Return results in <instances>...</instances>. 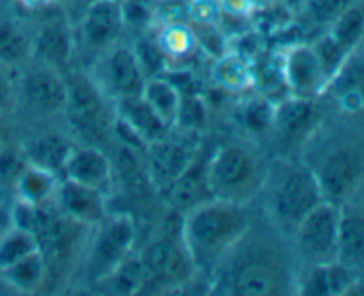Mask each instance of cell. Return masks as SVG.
Returning a JSON list of instances; mask_svg holds the SVG:
<instances>
[{
	"label": "cell",
	"instance_id": "1",
	"mask_svg": "<svg viewBox=\"0 0 364 296\" xmlns=\"http://www.w3.org/2000/svg\"><path fill=\"white\" fill-rule=\"evenodd\" d=\"M251 204L210 199L183 216L181 243L196 272L213 273L228 252L251 231Z\"/></svg>",
	"mask_w": 364,
	"mask_h": 296
},
{
	"label": "cell",
	"instance_id": "2",
	"mask_svg": "<svg viewBox=\"0 0 364 296\" xmlns=\"http://www.w3.org/2000/svg\"><path fill=\"white\" fill-rule=\"evenodd\" d=\"M212 275V287L220 295L272 296L290 287L283 256L263 241H251V231L228 252Z\"/></svg>",
	"mask_w": 364,
	"mask_h": 296
},
{
	"label": "cell",
	"instance_id": "3",
	"mask_svg": "<svg viewBox=\"0 0 364 296\" xmlns=\"http://www.w3.org/2000/svg\"><path fill=\"white\" fill-rule=\"evenodd\" d=\"M265 209L279 233L294 234L299 224L323 199L315 170L301 163H281L267 172Z\"/></svg>",
	"mask_w": 364,
	"mask_h": 296
},
{
	"label": "cell",
	"instance_id": "4",
	"mask_svg": "<svg viewBox=\"0 0 364 296\" xmlns=\"http://www.w3.org/2000/svg\"><path fill=\"white\" fill-rule=\"evenodd\" d=\"M267 170L247 146L226 144L206 160V183L213 199L251 204L265 185Z\"/></svg>",
	"mask_w": 364,
	"mask_h": 296
},
{
	"label": "cell",
	"instance_id": "5",
	"mask_svg": "<svg viewBox=\"0 0 364 296\" xmlns=\"http://www.w3.org/2000/svg\"><path fill=\"white\" fill-rule=\"evenodd\" d=\"M68 82V102L64 106V116L68 124L77 133L84 138L87 144L98 146L103 138L114 131V106L107 103H112L98 91L89 75L70 73L66 77Z\"/></svg>",
	"mask_w": 364,
	"mask_h": 296
},
{
	"label": "cell",
	"instance_id": "6",
	"mask_svg": "<svg viewBox=\"0 0 364 296\" xmlns=\"http://www.w3.org/2000/svg\"><path fill=\"white\" fill-rule=\"evenodd\" d=\"M95 229L85 270L87 279L100 284L132 256L137 241V227L130 215L109 213Z\"/></svg>",
	"mask_w": 364,
	"mask_h": 296
},
{
	"label": "cell",
	"instance_id": "7",
	"mask_svg": "<svg viewBox=\"0 0 364 296\" xmlns=\"http://www.w3.org/2000/svg\"><path fill=\"white\" fill-rule=\"evenodd\" d=\"M89 78L112 103L139 96L148 80L134 48L119 43L96 57Z\"/></svg>",
	"mask_w": 364,
	"mask_h": 296
},
{
	"label": "cell",
	"instance_id": "8",
	"mask_svg": "<svg viewBox=\"0 0 364 296\" xmlns=\"http://www.w3.org/2000/svg\"><path fill=\"white\" fill-rule=\"evenodd\" d=\"M341 209L331 201H322L308 213L294 231L299 256L311 265H326L336 259Z\"/></svg>",
	"mask_w": 364,
	"mask_h": 296
},
{
	"label": "cell",
	"instance_id": "9",
	"mask_svg": "<svg viewBox=\"0 0 364 296\" xmlns=\"http://www.w3.org/2000/svg\"><path fill=\"white\" fill-rule=\"evenodd\" d=\"M146 158L151 185L156 190L164 192L198 162L199 144L191 131L173 135L171 130L162 141L153 142L146 148Z\"/></svg>",
	"mask_w": 364,
	"mask_h": 296
},
{
	"label": "cell",
	"instance_id": "10",
	"mask_svg": "<svg viewBox=\"0 0 364 296\" xmlns=\"http://www.w3.org/2000/svg\"><path fill=\"white\" fill-rule=\"evenodd\" d=\"M146 273L144 287L149 284L159 287L183 286L196 273L188 252L180 240L159 238L151 241L139 256Z\"/></svg>",
	"mask_w": 364,
	"mask_h": 296
},
{
	"label": "cell",
	"instance_id": "11",
	"mask_svg": "<svg viewBox=\"0 0 364 296\" xmlns=\"http://www.w3.org/2000/svg\"><path fill=\"white\" fill-rule=\"evenodd\" d=\"M124 20L117 0H91L82 11L75 41L96 57L119 43L124 32Z\"/></svg>",
	"mask_w": 364,
	"mask_h": 296
},
{
	"label": "cell",
	"instance_id": "12",
	"mask_svg": "<svg viewBox=\"0 0 364 296\" xmlns=\"http://www.w3.org/2000/svg\"><path fill=\"white\" fill-rule=\"evenodd\" d=\"M281 55L288 94L301 99H316L326 91L329 80L311 45L295 43Z\"/></svg>",
	"mask_w": 364,
	"mask_h": 296
},
{
	"label": "cell",
	"instance_id": "13",
	"mask_svg": "<svg viewBox=\"0 0 364 296\" xmlns=\"http://www.w3.org/2000/svg\"><path fill=\"white\" fill-rule=\"evenodd\" d=\"M20 94L28 110L41 116L63 114L68 102V82L60 71L38 64L23 75Z\"/></svg>",
	"mask_w": 364,
	"mask_h": 296
},
{
	"label": "cell",
	"instance_id": "14",
	"mask_svg": "<svg viewBox=\"0 0 364 296\" xmlns=\"http://www.w3.org/2000/svg\"><path fill=\"white\" fill-rule=\"evenodd\" d=\"M52 204L60 215L84 227H96L109 215L107 194L64 177H60Z\"/></svg>",
	"mask_w": 364,
	"mask_h": 296
},
{
	"label": "cell",
	"instance_id": "15",
	"mask_svg": "<svg viewBox=\"0 0 364 296\" xmlns=\"http://www.w3.org/2000/svg\"><path fill=\"white\" fill-rule=\"evenodd\" d=\"M112 162L98 146H73L63 169L64 180L107 194L112 185Z\"/></svg>",
	"mask_w": 364,
	"mask_h": 296
},
{
	"label": "cell",
	"instance_id": "16",
	"mask_svg": "<svg viewBox=\"0 0 364 296\" xmlns=\"http://www.w3.org/2000/svg\"><path fill=\"white\" fill-rule=\"evenodd\" d=\"M75 50V34L60 18L43 23L32 35V60L63 73Z\"/></svg>",
	"mask_w": 364,
	"mask_h": 296
},
{
	"label": "cell",
	"instance_id": "17",
	"mask_svg": "<svg viewBox=\"0 0 364 296\" xmlns=\"http://www.w3.org/2000/svg\"><path fill=\"white\" fill-rule=\"evenodd\" d=\"M359 172H361V162L352 151L340 149L327 156L320 165L318 172H315L323 199L338 204L341 199H345L354 190Z\"/></svg>",
	"mask_w": 364,
	"mask_h": 296
},
{
	"label": "cell",
	"instance_id": "18",
	"mask_svg": "<svg viewBox=\"0 0 364 296\" xmlns=\"http://www.w3.org/2000/svg\"><path fill=\"white\" fill-rule=\"evenodd\" d=\"M114 114L117 123L134 133L146 148L153 142L162 141L171 131V128L162 123L141 94L114 102Z\"/></svg>",
	"mask_w": 364,
	"mask_h": 296
},
{
	"label": "cell",
	"instance_id": "19",
	"mask_svg": "<svg viewBox=\"0 0 364 296\" xmlns=\"http://www.w3.org/2000/svg\"><path fill=\"white\" fill-rule=\"evenodd\" d=\"M316 123L315 99H301L287 96L274 105L272 130L283 141L297 142L313 130Z\"/></svg>",
	"mask_w": 364,
	"mask_h": 296
},
{
	"label": "cell",
	"instance_id": "20",
	"mask_svg": "<svg viewBox=\"0 0 364 296\" xmlns=\"http://www.w3.org/2000/svg\"><path fill=\"white\" fill-rule=\"evenodd\" d=\"M162 194L166 195L167 204L181 216L201 206L203 202L213 199L206 183V160L201 162L198 158V162L187 172L181 174L173 185H169Z\"/></svg>",
	"mask_w": 364,
	"mask_h": 296
},
{
	"label": "cell",
	"instance_id": "21",
	"mask_svg": "<svg viewBox=\"0 0 364 296\" xmlns=\"http://www.w3.org/2000/svg\"><path fill=\"white\" fill-rule=\"evenodd\" d=\"M73 144L60 133H43L31 138L23 146V158L28 165L63 176L64 163L70 156Z\"/></svg>",
	"mask_w": 364,
	"mask_h": 296
},
{
	"label": "cell",
	"instance_id": "22",
	"mask_svg": "<svg viewBox=\"0 0 364 296\" xmlns=\"http://www.w3.org/2000/svg\"><path fill=\"white\" fill-rule=\"evenodd\" d=\"M59 181L60 176H57V174L38 169V167L27 163L14 180L18 202H23V204L28 206L52 204Z\"/></svg>",
	"mask_w": 364,
	"mask_h": 296
},
{
	"label": "cell",
	"instance_id": "23",
	"mask_svg": "<svg viewBox=\"0 0 364 296\" xmlns=\"http://www.w3.org/2000/svg\"><path fill=\"white\" fill-rule=\"evenodd\" d=\"M334 261L350 272L364 268V215L341 213Z\"/></svg>",
	"mask_w": 364,
	"mask_h": 296
},
{
	"label": "cell",
	"instance_id": "24",
	"mask_svg": "<svg viewBox=\"0 0 364 296\" xmlns=\"http://www.w3.org/2000/svg\"><path fill=\"white\" fill-rule=\"evenodd\" d=\"M350 270L336 261L326 263V265H311L309 272L295 287H299L301 295H340L347 287H350Z\"/></svg>",
	"mask_w": 364,
	"mask_h": 296
},
{
	"label": "cell",
	"instance_id": "25",
	"mask_svg": "<svg viewBox=\"0 0 364 296\" xmlns=\"http://www.w3.org/2000/svg\"><path fill=\"white\" fill-rule=\"evenodd\" d=\"M141 96L151 106L153 112L162 119V123L173 130L178 119V112H180L181 98H183L176 85L164 75L148 78Z\"/></svg>",
	"mask_w": 364,
	"mask_h": 296
},
{
	"label": "cell",
	"instance_id": "26",
	"mask_svg": "<svg viewBox=\"0 0 364 296\" xmlns=\"http://www.w3.org/2000/svg\"><path fill=\"white\" fill-rule=\"evenodd\" d=\"M212 78L228 92H242L255 87L252 62L237 52L223 53L212 67Z\"/></svg>",
	"mask_w": 364,
	"mask_h": 296
},
{
	"label": "cell",
	"instance_id": "27",
	"mask_svg": "<svg viewBox=\"0 0 364 296\" xmlns=\"http://www.w3.org/2000/svg\"><path fill=\"white\" fill-rule=\"evenodd\" d=\"M0 275L7 280L14 293H32V291L39 290L46 280L48 266H46L43 252L38 251L21 261L14 263L9 268L2 270Z\"/></svg>",
	"mask_w": 364,
	"mask_h": 296
},
{
	"label": "cell",
	"instance_id": "28",
	"mask_svg": "<svg viewBox=\"0 0 364 296\" xmlns=\"http://www.w3.org/2000/svg\"><path fill=\"white\" fill-rule=\"evenodd\" d=\"M32 60V35L16 23H0V67H21Z\"/></svg>",
	"mask_w": 364,
	"mask_h": 296
},
{
	"label": "cell",
	"instance_id": "29",
	"mask_svg": "<svg viewBox=\"0 0 364 296\" xmlns=\"http://www.w3.org/2000/svg\"><path fill=\"white\" fill-rule=\"evenodd\" d=\"M334 41L348 53L364 39V2L355 0L336 21L329 27Z\"/></svg>",
	"mask_w": 364,
	"mask_h": 296
},
{
	"label": "cell",
	"instance_id": "30",
	"mask_svg": "<svg viewBox=\"0 0 364 296\" xmlns=\"http://www.w3.org/2000/svg\"><path fill=\"white\" fill-rule=\"evenodd\" d=\"M38 251V238L31 231L14 226L0 238V272Z\"/></svg>",
	"mask_w": 364,
	"mask_h": 296
},
{
	"label": "cell",
	"instance_id": "31",
	"mask_svg": "<svg viewBox=\"0 0 364 296\" xmlns=\"http://www.w3.org/2000/svg\"><path fill=\"white\" fill-rule=\"evenodd\" d=\"M132 48H134L135 55H137L139 62H141L146 78L162 77V75L167 73V60H169V57L162 50L159 39L141 38Z\"/></svg>",
	"mask_w": 364,
	"mask_h": 296
},
{
	"label": "cell",
	"instance_id": "32",
	"mask_svg": "<svg viewBox=\"0 0 364 296\" xmlns=\"http://www.w3.org/2000/svg\"><path fill=\"white\" fill-rule=\"evenodd\" d=\"M311 46L313 50H315L316 57H318L320 64H322L323 67V73H326L327 80H329L331 84V80L340 73V70L343 67L345 60H347V57L350 55V53H348L343 46L338 45L329 32L320 35L315 43H311Z\"/></svg>",
	"mask_w": 364,
	"mask_h": 296
},
{
	"label": "cell",
	"instance_id": "33",
	"mask_svg": "<svg viewBox=\"0 0 364 296\" xmlns=\"http://www.w3.org/2000/svg\"><path fill=\"white\" fill-rule=\"evenodd\" d=\"M355 0H304L301 9L309 21L320 27H331Z\"/></svg>",
	"mask_w": 364,
	"mask_h": 296
},
{
	"label": "cell",
	"instance_id": "34",
	"mask_svg": "<svg viewBox=\"0 0 364 296\" xmlns=\"http://www.w3.org/2000/svg\"><path fill=\"white\" fill-rule=\"evenodd\" d=\"M160 46L167 57H183L196 46V32L181 23H169L159 38Z\"/></svg>",
	"mask_w": 364,
	"mask_h": 296
},
{
	"label": "cell",
	"instance_id": "35",
	"mask_svg": "<svg viewBox=\"0 0 364 296\" xmlns=\"http://www.w3.org/2000/svg\"><path fill=\"white\" fill-rule=\"evenodd\" d=\"M124 27L146 31L159 14V0H121Z\"/></svg>",
	"mask_w": 364,
	"mask_h": 296
},
{
	"label": "cell",
	"instance_id": "36",
	"mask_svg": "<svg viewBox=\"0 0 364 296\" xmlns=\"http://www.w3.org/2000/svg\"><path fill=\"white\" fill-rule=\"evenodd\" d=\"M272 117L274 105L265 96L251 99L242 106V119L249 130L262 131L265 128H272Z\"/></svg>",
	"mask_w": 364,
	"mask_h": 296
},
{
	"label": "cell",
	"instance_id": "37",
	"mask_svg": "<svg viewBox=\"0 0 364 296\" xmlns=\"http://www.w3.org/2000/svg\"><path fill=\"white\" fill-rule=\"evenodd\" d=\"M11 94H13V92H11L9 82H7V78L4 77L2 71H0V112L9 105Z\"/></svg>",
	"mask_w": 364,
	"mask_h": 296
},
{
	"label": "cell",
	"instance_id": "38",
	"mask_svg": "<svg viewBox=\"0 0 364 296\" xmlns=\"http://www.w3.org/2000/svg\"><path fill=\"white\" fill-rule=\"evenodd\" d=\"M20 2H21V6H25L27 9L41 11V9H45V7L55 4V0H20Z\"/></svg>",
	"mask_w": 364,
	"mask_h": 296
},
{
	"label": "cell",
	"instance_id": "39",
	"mask_svg": "<svg viewBox=\"0 0 364 296\" xmlns=\"http://www.w3.org/2000/svg\"><path fill=\"white\" fill-rule=\"evenodd\" d=\"M247 2L251 4L252 11H265L276 6L277 0H247Z\"/></svg>",
	"mask_w": 364,
	"mask_h": 296
},
{
	"label": "cell",
	"instance_id": "40",
	"mask_svg": "<svg viewBox=\"0 0 364 296\" xmlns=\"http://www.w3.org/2000/svg\"><path fill=\"white\" fill-rule=\"evenodd\" d=\"M2 138H4V123H2V117H0V146H2Z\"/></svg>",
	"mask_w": 364,
	"mask_h": 296
},
{
	"label": "cell",
	"instance_id": "41",
	"mask_svg": "<svg viewBox=\"0 0 364 296\" xmlns=\"http://www.w3.org/2000/svg\"><path fill=\"white\" fill-rule=\"evenodd\" d=\"M117 2H121V0H117Z\"/></svg>",
	"mask_w": 364,
	"mask_h": 296
}]
</instances>
